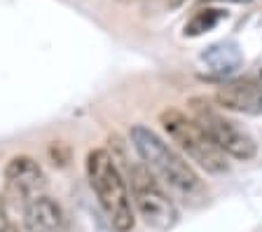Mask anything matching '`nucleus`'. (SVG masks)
<instances>
[{"instance_id": "nucleus-1", "label": "nucleus", "mask_w": 262, "mask_h": 232, "mask_svg": "<svg viewBox=\"0 0 262 232\" xmlns=\"http://www.w3.org/2000/svg\"><path fill=\"white\" fill-rule=\"evenodd\" d=\"M131 143H134L136 153L141 155L143 164L178 199H183L185 204H199L206 199V185L202 183V178L196 176L194 169L173 148L164 143L152 129L143 127V124L131 127Z\"/></svg>"}, {"instance_id": "nucleus-2", "label": "nucleus", "mask_w": 262, "mask_h": 232, "mask_svg": "<svg viewBox=\"0 0 262 232\" xmlns=\"http://www.w3.org/2000/svg\"><path fill=\"white\" fill-rule=\"evenodd\" d=\"M87 178L115 232L134 230L136 218L131 209L129 188H126V181L117 166L115 155H110L103 148L92 150L87 155Z\"/></svg>"}, {"instance_id": "nucleus-3", "label": "nucleus", "mask_w": 262, "mask_h": 232, "mask_svg": "<svg viewBox=\"0 0 262 232\" xmlns=\"http://www.w3.org/2000/svg\"><path fill=\"white\" fill-rule=\"evenodd\" d=\"M159 122H162L164 132L169 134L171 141L178 143V148L187 153V157H192V162H196L202 169H206L208 174L227 172L225 153L194 117L185 115L183 111L169 108L159 115Z\"/></svg>"}, {"instance_id": "nucleus-4", "label": "nucleus", "mask_w": 262, "mask_h": 232, "mask_svg": "<svg viewBox=\"0 0 262 232\" xmlns=\"http://www.w3.org/2000/svg\"><path fill=\"white\" fill-rule=\"evenodd\" d=\"M131 193L141 218L155 230H171L178 223V206L173 199L164 193L162 183L155 178V174L145 164H136L129 169Z\"/></svg>"}, {"instance_id": "nucleus-5", "label": "nucleus", "mask_w": 262, "mask_h": 232, "mask_svg": "<svg viewBox=\"0 0 262 232\" xmlns=\"http://www.w3.org/2000/svg\"><path fill=\"white\" fill-rule=\"evenodd\" d=\"M190 111H192V117L206 129V134L218 143V148L225 155H232L236 160L255 157L257 143L253 141L251 134L244 132L234 120L220 115L206 99H199V96L190 99Z\"/></svg>"}, {"instance_id": "nucleus-6", "label": "nucleus", "mask_w": 262, "mask_h": 232, "mask_svg": "<svg viewBox=\"0 0 262 232\" xmlns=\"http://www.w3.org/2000/svg\"><path fill=\"white\" fill-rule=\"evenodd\" d=\"M5 185L12 197L21 199L24 204H28V202H33L35 197L45 195L47 176H45L42 166L33 160V157H28V155H16L5 166Z\"/></svg>"}, {"instance_id": "nucleus-7", "label": "nucleus", "mask_w": 262, "mask_h": 232, "mask_svg": "<svg viewBox=\"0 0 262 232\" xmlns=\"http://www.w3.org/2000/svg\"><path fill=\"white\" fill-rule=\"evenodd\" d=\"M215 101L227 111L262 115V77H244L225 82L215 92Z\"/></svg>"}, {"instance_id": "nucleus-8", "label": "nucleus", "mask_w": 262, "mask_h": 232, "mask_svg": "<svg viewBox=\"0 0 262 232\" xmlns=\"http://www.w3.org/2000/svg\"><path fill=\"white\" fill-rule=\"evenodd\" d=\"M24 223L28 232H71L63 209L47 195H40L26 204Z\"/></svg>"}, {"instance_id": "nucleus-9", "label": "nucleus", "mask_w": 262, "mask_h": 232, "mask_svg": "<svg viewBox=\"0 0 262 232\" xmlns=\"http://www.w3.org/2000/svg\"><path fill=\"white\" fill-rule=\"evenodd\" d=\"M202 61L208 66V71L213 75H229L241 68L244 64V54H241L239 45L223 40V43H215L211 47H206V52L202 54Z\"/></svg>"}, {"instance_id": "nucleus-10", "label": "nucleus", "mask_w": 262, "mask_h": 232, "mask_svg": "<svg viewBox=\"0 0 262 232\" xmlns=\"http://www.w3.org/2000/svg\"><path fill=\"white\" fill-rule=\"evenodd\" d=\"M227 19V12L220 7H206V10H196L190 17V22L185 24V35L187 38H196V35L213 31L220 22Z\"/></svg>"}, {"instance_id": "nucleus-11", "label": "nucleus", "mask_w": 262, "mask_h": 232, "mask_svg": "<svg viewBox=\"0 0 262 232\" xmlns=\"http://www.w3.org/2000/svg\"><path fill=\"white\" fill-rule=\"evenodd\" d=\"M202 3H236V5H246V3H253V0H202Z\"/></svg>"}, {"instance_id": "nucleus-12", "label": "nucleus", "mask_w": 262, "mask_h": 232, "mask_svg": "<svg viewBox=\"0 0 262 232\" xmlns=\"http://www.w3.org/2000/svg\"><path fill=\"white\" fill-rule=\"evenodd\" d=\"M5 204H3V199H0V232H3V227H5Z\"/></svg>"}, {"instance_id": "nucleus-13", "label": "nucleus", "mask_w": 262, "mask_h": 232, "mask_svg": "<svg viewBox=\"0 0 262 232\" xmlns=\"http://www.w3.org/2000/svg\"><path fill=\"white\" fill-rule=\"evenodd\" d=\"M166 3H169V7H173V10H176V7H180V5H185L187 0H166Z\"/></svg>"}, {"instance_id": "nucleus-14", "label": "nucleus", "mask_w": 262, "mask_h": 232, "mask_svg": "<svg viewBox=\"0 0 262 232\" xmlns=\"http://www.w3.org/2000/svg\"><path fill=\"white\" fill-rule=\"evenodd\" d=\"M3 232H19V230H16L14 225H5V227H3Z\"/></svg>"}]
</instances>
